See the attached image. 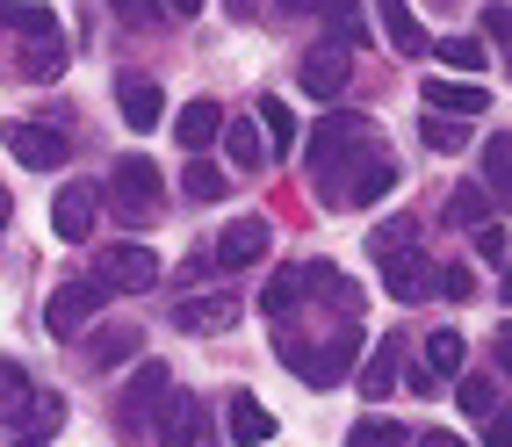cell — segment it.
I'll use <instances>...</instances> for the list:
<instances>
[{"mask_svg": "<svg viewBox=\"0 0 512 447\" xmlns=\"http://www.w3.org/2000/svg\"><path fill=\"white\" fill-rule=\"evenodd\" d=\"M462 354H469V339H462V332H433V339H426V368H433V375H455Z\"/></svg>", "mask_w": 512, "mask_h": 447, "instance_id": "cell-29", "label": "cell"}, {"mask_svg": "<svg viewBox=\"0 0 512 447\" xmlns=\"http://www.w3.org/2000/svg\"><path fill=\"white\" fill-rule=\"evenodd\" d=\"M166 15H202V0H166Z\"/></svg>", "mask_w": 512, "mask_h": 447, "instance_id": "cell-45", "label": "cell"}, {"mask_svg": "<svg viewBox=\"0 0 512 447\" xmlns=\"http://www.w3.org/2000/svg\"><path fill=\"white\" fill-rule=\"evenodd\" d=\"M22 404H29V375H22V361H0V419H22Z\"/></svg>", "mask_w": 512, "mask_h": 447, "instance_id": "cell-30", "label": "cell"}, {"mask_svg": "<svg viewBox=\"0 0 512 447\" xmlns=\"http://www.w3.org/2000/svg\"><path fill=\"white\" fill-rule=\"evenodd\" d=\"M101 296H116L109 282H65V289H51V303H44V325H51V339H80V325L101 311Z\"/></svg>", "mask_w": 512, "mask_h": 447, "instance_id": "cell-3", "label": "cell"}, {"mask_svg": "<svg viewBox=\"0 0 512 447\" xmlns=\"http://www.w3.org/2000/svg\"><path fill=\"white\" fill-rule=\"evenodd\" d=\"M484 29H491V44H512V8H491Z\"/></svg>", "mask_w": 512, "mask_h": 447, "instance_id": "cell-42", "label": "cell"}, {"mask_svg": "<svg viewBox=\"0 0 512 447\" xmlns=\"http://www.w3.org/2000/svg\"><path fill=\"white\" fill-rule=\"evenodd\" d=\"M0 137H8V152L29 166V174H58V166L73 159V137H65L58 123H8Z\"/></svg>", "mask_w": 512, "mask_h": 447, "instance_id": "cell-2", "label": "cell"}, {"mask_svg": "<svg viewBox=\"0 0 512 447\" xmlns=\"http://www.w3.org/2000/svg\"><path fill=\"white\" fill-rule=\"evenodd\" d=\"M109 195H116V210L123 217H152L159 210V166L152 159H116V174H109Z\"/></svg>", "mask_w": 512, "mask_h": 447, "instance_id": "cell-5", "label": "cell"}, {"mask_svg": "<svg viewBox=\"0 0 512 447\" xmlns=\"http://www.w3.org/2000/svg\"><path fill=\"white\" fill-rule=\"evenodd\" d=\"M469 253L484 260V267H505V224H491V217H484V224L469 231Z\"/></svg>", "mask_w": 512, "mask_h": 447, "instance_id": "cell-33", "label": "cell"}, {"mask_svg": "<svg viewBox=\"0 0 512 447\" xmlns=\"http://www.w3.org/2000/svg\"><path fill=\"white\" fill-rule=\"evenodd\" d=\"M368 145H375V137H368ZM368 145H361V159L347 166L354 181L339 188V202H354V210H368V202H383V195L397 188V159H390V152H368Z\"/></svg>", "mask_w": 512, "mask_h": 447, "instance_id": "cell-8", "label": "cell"}, {"mask_svg": "<svg viewBox=\"0 0 512 447\" xmlns=\"http://www.w3.org/2000/svg\"><path fill=\"white\" fill-rule=\"evenodd\" d=\"M138 354V332H101L94 339V368H116V361H130Z\"/></svg>", "mask_w": 512, "mask_h": 447, "instance_id": "cell-35", "label": "cell"}, {"mask_svg": "<svg viewBox=\"0 0 512 447\" xmlns=\"http://www.w3.org/2000/svg\"><path fill=\"white\" fill-rule=\"evenodd\" d=\"M419 447H462V440H455V433H426Z\"/></svg>", "mask_w": 512, "mask_h": 447, "instance_id": "cell-46", "label": "cell"}, {"mask_svg": "<svg viewBox=\"0 0 512 447\" xmlns=\"http://www.w3.org/2000/svg\"><path fill=\"white\" fill-rule=\"evenodd\" d=\"M238 311H246V296H238V289H210V296H188L174 311V325L181 332H231Z\"/></svg>", "mask_w": 512, "mask_h": 447, "instance_id": "cell-11", "label": "cell"}, {"mask_svg": "<svg viewBox=\"0 0 512 447\" xmlns=\"http://www.w3.org/2000/svg\"><path fill=\"white\" fill-rule=\"evenodd\" d=\"M267 246H275L267 217H238V224H224V238H217V267H224V274H246L253 260H267Z\"/></svg>", "mask_w": 512, "mask_h": 447, "instance_id": "cell-9", "label": "cell"}, {"mask_svg": "<svg viewBox=\"0 0 512 447\" xmlns=\"http://www.w3.org/2000/svg\"><path fill=\"white\" fill-rule=\"evenodd\" d=\"M94 274H101L116 296H138V289L159 282V253H152V246H109V253L94 260Z\"/></svg>", "mask_w": 512, "mask_h": 447, "instance_id": "cell-7", "label": "cell"}, {"mask_svg": "<svg viewBox=\"0 0 512 447\" xmlns=\"http://www.w3.org/2000/svg\"><path fill=\"white\" fill-rule=\"evenodd\" d=\"M484 181H491V195H498V202H512V137H505V130L484 145Z\"/></svg>", "mask_w": 512, "mask_h": 447, "instance_id": "cell-26", "label": "cell"}, {"mask_svg": "<svg viewBox=\"0 0 512 447\" xmlns=\"http://www.w3.org/2000/svg\"><path fill=\"white\" fill-rule=\"evenodd\" d=\"M433 296H448V303H469V296H476V274H469V267H440V289H433Z\"/></svg>", "mask_w": 512, "mask_h": 447, "instance_id": "cell-38", "label": "cell"}, {"mask_svg": "<svg viewBox=\"0 0 512 447\" xmlns=\"http://www.w3.org/2000/svg\"><path fill=\"white\" fill-rule=\"evenodd\" d=\"M412 238H419V224H412V217H390L383 231H375V253H390V246H412Z\"/></svg>", "mask_w": 512, "mask_h": 447, "instance_id": "cell-39", "label": "cell"}, {"mask_svg": "<svg viewBox=\"0 0 512 447\" xmlns=\"http://www.w3.org/2000/svg\"><path fill=\"white\" fill-rule=\"evenodd\" d=\"M224 426H231V440H238V447H260V440H275V411H267L260 397H231Z\"/></svg>", "mask_w": 512, "mask_h": 447, "instance_id": "cell-18", "label": "cell"}, {"mask_svg": "<svg viewBox=\"0 0 512 447\" xmlns=\"http://www.w3.org/2000/svg\"><path fill=\"white\" fill-rule=\"evenodd\" d=\"M462 411H469V419H491V411H498L491 375H462Z\"/></svg>", "mask_w": 512, "mask_h": 447, "instance_id": "cell-34", "label": "cell"}, {"mask_svg": "<svg viewBox=\"0 0 512 447\" xmlns=\"http://www.w3.org/2000/svg\"><path fill=\"white\" fill-rule=\"evenodd\" d=\"M383 260V289L397 296V303H419L426 289H440V267L426 260V246L412 238V246H390V253H375Z\"/></svg>", "mask_w": 512, "mask_h": 447, "instance_id": "cell-4", "label": "cell"}, {"mask_svg": "<svg viewBox=\"0 0 512 447\" xmlns=\"http://www.w3.org/2000/svg\"><path fill=\"white\" fill-rule=\"evenodd\" d=\"M448 224H455V231H476V224H484V188H455V195H448Z\"/></svg>", "mask_w": 512, "mask_h": 447, "instance_id": "cell-32", "label": "cell"}, {"mask_svg": "<svg viewBox=\"0 0 512 447\" xmlns=\"http://www.w3.org/2000/svg\"><path fill=\"white\" fill-rule=\"evenodd\" d=\"M109 8H116V22H138V29H152V22H159L152 0H109Z\"/></svg>", "mask_w": 512, "mask_h": 447, "instance_id": "cell-41", "label": "cell"}, {"mask_svg": "<svg viewBox=\"0 0 512 447\" xmlns=\"http://www.w3.org/2000/svg\"><path fill=\"white\" fill-rule=\"evenodd\" d=\"M484 447H512V404H498L484 419Z\"/></svg>", "mask_w": 512, "mask_h": 447, "instance_id": "cell-40", "label": "cell"}, {"mask_svg": "<svg viewBox=\"0 0 512 447\" xmlns=\"http://www.w3.org/2000/svg\"><path fill=\"white\" fill-rule=\"evenodd\" d=\"M448 73H484V44L476 37H440V51H433Z\"/></svg>", "mask_w": 512, "mask_h": 447, "instance_id": "cell-28", "label": "cell"}, {"mask_svg": "<svg viewBox=\"0 0 512 447\" xmlns=\"http://www.w3.org/2000/svg\"><path fill=\"white\" fill-rule=\"evenodd\" d=\"M347 447H404V433H397L390 419H361V426L347 433Z\"/></svg>", "mask_w": 512, "mask_h": 447, "instance_id": "cell-37", "label": "cell"}, {"mask_svg": "<svg viewBox=\"0 0 512 447\" xmlns=\"http://www.w3.org/2000/svg\"><path fill=\"white\" fill-rule=\"evenodd\" d=\"M354 347H361V339H354V332H339V339H325L318 354H303V347H289L282 361H289V375H303V383H311V390H332L339 375L354 368Z\"/></svg>", "mask_w": 512, "mask_h": 447, "instance_id": "cell-6", "label": "cell"}, {"mask_svg": "<svg viewBox=\"0 0 512 447\" xmlns=\"http://www.w3.org/2000/svg\"><path fill=\"white\" fill-rule=\"evenodd\" d=\"M397 368H404V339H383V347H375V361H368V375H361V390H368V404H375V397H390V383H397Z\"/></svg>", "mask_w": 512, "mask_h": 447, "instance_id": "cell-23", "label": "cell"}, {"mask_svg": "<svg viewBox=\"0 0 512 447\" xmlns=\"http://www.w3.org/2000/svg\"><path fill=\"white\" fill-rule=\"evenodd\" d=\"M0 29H22V37H58V29H51V8H37V0H0Z\"/></svg>", "mask_w": 512, "mask_h": 447, "instance_id": "cell-25", "label": "cell"}, {"mask_svg": "<svg viewBox=\"0 0 512 447\" xmlns=\"http://www.w3.org/2000/svg\"><path fill=\"white\" fill-rule=\"evenodd\" d=\"M419 130H426L433 152H462V145H469V123H462V116H433V123H419Z\"/></svg>", "mask_w": 512, "mask_h": 447, "instance_id": "cell-31", "label": "cell"}, {"mask_svg": "<svg viewBox=\"0 0 512 447\" xmlns=\"http://www.w3.org/2000/svg\"><path fill=\"white\" fill-rule=\"evenodd\" d=\"M116 101H123V123H130V130H159V123H166V94H159V80L123 73V80H116Z\"/></svg>", "mask_w": 512, "mask_h": 447, "instance_id": "cell-13", "label": "cell"}, {"mask_svg": "<svg viewBox=\"0 0 512 447\" xmlns=\"http://www.w3.org/2000/svg\"><path fill=\"white\" fill-rule=\"evenodd\" d=\"M174 137H181V152L217 145V137H224V109H217V101H188V109L174 116Z\"/></svg>", "mask_w": 512, "mask_h": 447, "instance_id": "cell-16", "label": "cell"}, {"mask_svg": "<svg viewBox=\"0 0 512 447\" xmlns=\"http://www.w3.org/2000/svg\"><path fill=\"white\" fill-rule=\"evenodd\" d=\"M202 433H210L202 404L181 397V390H166V404H159V447H202Z\"/></svg>", "mask_w": 512, "mask_h": 447, "instance_id": "cell-12", "label": "cell"}, {"mask_svg": "<svg viewBox=\"0 0 512 447\" xmlns=\"http://www.w3.org/2000/svg\"><path fill=\"white\" fill-rule=\"evenodd\" d=\"M51 231L80 246V238L94 231V188H80V181H73V188H58V195H51Z\"/></svg>", "mask_w": 512, "mask_h": 447, "instance_id": "cell-14", "label": "cell"}, {"mask_svg": "<svg viewBox=\"0 0 512 447\" xmlns=\"http://www.w3.org/2000/svg\"><path fill=\"white\" fill-rule=\"evenodd\" d=\"M15 73H22V80H37V87L65 80V44H58V37H29V44L15 51Z\"/></svg>", "mask_w": 512, "mask_h": 447, "instance_id": "cell-17", "label": "cell"}, {"mask_svg": "<svg viewBox=\"0 0 512 447\" xmlns=\"http://www.w3.org/2000/svg\"><path fill=\"white\" fill-rule=\"evenodd\" d=\"M368 116H318L311 130V181L325 188V202H339V174H347V159L368 145Z\"/></svg>", "mask_w": 512, "mask_h": 447, "instance_id": "cell-1", "label": "cell"}, {"mask_svg": "<svg viewBox=\"0 0 512 447\" xmlns=\"http://www.w3.org/2000/svg\"><path fill=\"white\" fill-rule=\"evenodd\" d=\"M224 152H231L238 174H260L275 145H267V130H253V123H224Z\"/></svg>", "mask_w": 512, "mask_h": 447, "instance_id": "cell-20", "label": "cell"}, {"mask_svg": "<svg viewBox=\"0 0 512 447\" xmlns=\"http://www.w3.org/2000/svg\"><path fill=\"white\" fill-rule=\"evenodd\" d=\"M0 224H8V195H0Z\"/></svg>", "mask_w": 512, "mask_h": 447, "instance_id": "cell-48", "label": "cell"}, {"mask_svg": "<svg viewBox=\"0 0 512 447\" xmlns=\"http://www.w3.org/2000/svg\"><path fill=\"white\" fill-rule=\"evenodd\" d=\"M260 130H267V145H275V152L296 145V116H289V101H282V94H267V101H260Z\"/></svg>", "mask_w": 512, "mask_h": 447, "instance_id": "cell-27", "label": "cell"}, {"mask_svg": "<svg viewBox=\"0 0 512 447\" xmlns=\"http://www.w3.org/2000/svg\"><path fill=\"white\" fill-rule=\"evenodd\" d=\"M282 8H289V15H325L332 0H282Z\"/></svg>", "mask_w": 512, "mask_h": 447, "instance_id": "cell-44", "label": "cell"}, {"mask_svg": "<svg viewBox=\"0 0 512 447\" xmlns=\"http://www.w3.org/2000/svg\"><path fill=\"white\" fill-rule=\"evenodd\" d=\"M296 289H303V267H282V274H275V282H267V296H260V303H267V311H275V318H282V311H289V303H296Z\"/></svg>", "mask_w": 512, "mask_h": 447, "instance_id": "cell-36", "label": "cell"}, {"mask_svg": "<svg viewBox=\"0 0 512 447\" xmlns=\"http://www.w3.org/2000/svg\"><path fill=\"white\" fill-rule=\"evenodd\" d=\"M181 195H188V202H224V195H231V174H224V166H210V159H195V152H188Z\"/></svg>", "mask_w": 512, "mask_h": 447, "instance_id": "cell-21", "label": "cell"}, {"mask_svg": "<svg viewBox=\"0 0 512 447\" xmlns=\"http://www.w3.org/2000/svg\"><path fill=\"white\" fill-rule=\"evenodd\" d=\"M296 80H303V94H318V101L347 94V80H354V58H347V44H318L311 58L296 65Z\"/></svg>", "mask_w": 512, "mask_h": 447, "instance_id": "cell-10", "label": "cell"}, {"mask_svg": "<svg viewBox=\"0 0 512 447\" xmlns=\"http://www.w3.org/2000/svg\"><path fill=\"white\" fill-rule=\"evenodd\" d=\"M58 426H65V404H58V397H37V411H29V419H15V440H22V447H44Z\"/></svg>", "mask_w": 512, "mask_h": 447, "instance_id": "cell-24", "label": "cell"}, {"mask_svg": "<svg viewBox=\"0 0 512 447\" xmlns=\"http://www.w3.org/2000/svg\"><path fill=\"white\" fill-rule=\"evenodd\" d=\"M498 296H512V260H505V289H498Z\"/></svg>", "mask_w": 512, "mask_h": 447, "instance_id": "cell-47", "label": "cell"}, {"mask_svg": "<svg viewBox=\"0 0 512 447\" xmlns=\"http://www.w3.org/2000/svg\"><path fill=\"white\" fill-rule=\"evenodd\" d=\"M375 22H383V37L404 51V58H426V29L412 15V0H375Z\"/></svg>", "mask_w": 512, "mask_h": 447, "instance_id": "cell-15", "label": "cell"}, {"mask_svg": "<svg viewBox=\"0 0 512 447\" xmlns=\"http://www.w3.org/2000/svg\"><path fill=\"white\" fill-rule=\"evenodd\" d=\"M426 109H448V116H491V94L469 87V80H426Z\"/></svg>", "mask_w": 512, "mask_h": 447, "instance_id": "cell-19", "label": "cell"}, {"mask_svg": "<svg viewBox=\"0 0 512 447\" xmlns=\"http://www.w3.org/2000/svg\"><path fill=\"white\" fill-rule=\"evenodd\" d=\"M166 390H174V375H166L159 361H145L138 375H130V390H123V404H130V411H159V404H166Z\"/></svg>", "mask_w": 512, "mask_h": 447, "instance_id": "cell-22", "label": "cell"}, {"mask_svg": "<svg viewBox=\"0 0 512 447\" xmlns=\"http://www.w3.org/2000/svg\"><path fill=\"white\" fill-rule=\"evenodd\" d=\"M491 347H498V368L512 375V325H498V339H491Z\"/></svg>", "mask_w": 512, "mask_h": 447, "instance_id": "cell-43", "label": "cell"}]
</instances>
